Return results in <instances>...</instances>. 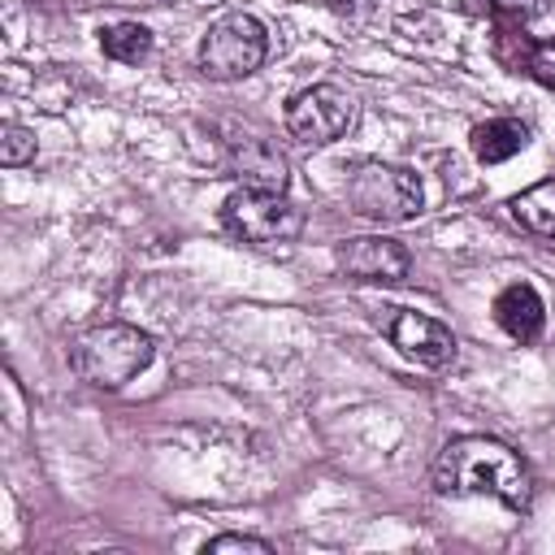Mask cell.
Wrapping results in <instances>:
<instances>
[{
	"label": "cell",
	"instance_id": "1",
	"mask_svg": "<svg viewBox=\"0 0 555 555\" xmlns=\"http://www.w3.org/2000/svg\"><path fill=\"white\" fill-rule=\"evenodd\" d=\"M434 486L442 494H490L512 512H525L533 499V477L525 460L490 434L451 438L434 460Z\"/></svg>",
	"mask_w": 555,
	"mask_h": 555
},
{
	"label": "cell",
	"instance_id": "2",
	"mask_svg": "<svg viewBox=\"0 0 555 555\" xmlns=\"http://www.w3.org/2000/svg\"><path fill=\"white\" fill-rule=\"evenodd\" d=\"M156 356V343L147 330L126 325V321H100L87 325L82 334H74L69 343V364L74 373L95 386V390H121L126 382H134Z\"/></svg>",
	"mask_w": 555,
	"mask_h": 555
},
{
	"label": "cell",
	"instance_id": "3",
	"mask_svg": "<svg viewBox=\"0 0 555 555\" xmlns=\"http://www.w3.org/2000/svg\"><path fill=\"white\" fill-rule=\"evenodd\" d=\"M347 204L364 221L399 225L421 212L425 195H421V178L412 169L390 165V160H360L347 173Z\"/></svg>",
	"mask_w": 555,
	"mask_h": 555
},
{
	"label": "cell",
	"instance_id": "4",
	"mask_svg": "<svg viewBox=\"0 0 555 555\" xmlns=\"http://www.w3.org/2000/svg\"><path fill=\"white\" fill-rule=\"evenodd\" d=\"M221 225L251 247H291L304 230V212L286 199V191L238 186L221 204Z\"/></svg>",
	"mask_w": 555,
	"mask_h": 555
},
{
	"label": "cell",
	"instance_id": "5",
	"mask_svg": "<svg viewBox=\"0 0 555 555\" xmlns=\"http://www.w3.org/2000/svg\"><path fill=\"white\" fill-rule=\"evenodd\" d=\"M269 56V35L251 13H221L199 39V69L212 82H238Z\"/></svg>",
	"mask_w": 555,
	"mask_h": 555
},
{
	"label": "cell",
	"instance_id": "6",
	"mask_svg": "<svg viewBox=\"0 0 555 555\" xmlns=\"http://www.w3.org/2000/svg\"><path fill=\"white\" fill-rule=\"evenodd\" d=\"M351 121H356V100L338 82H312V87L295 91L286 104V130H291V139H299L308 147H325V143L343 139L351 130Z\"/></svg>",
	"mask_w": 555,
	"mask_h": 555
},
{
	"label": "cell",
	"instance_id": "7",
	"mask_svg": "<svg viewBox=\"0 0 555 555\" xmlns=\"http://www.w3.org/2000/svg\"><path fill=\"white\" fill-rule=\"evenodd\" d=\"M386 338H390V347L403 360H412L421 369H447V364H455V334L442 321L425 317V312L395 308L390 321H386Z\"/></svg>",
	"mask_w": 555,
	"mask_h": 555
},
{
	"label": "cell",
	"instance_id": "8",
	"mask_svg": "<svg viewBox=\"0 0 555 555\" xmlns=\"http://www.w3.org/2000/svg\"><path fill=\"white\" fill-rule=\"evenodd\" d=\"M334 264L338 273L356 278V282H403L412 269V256L399 238H382V234H360L334 247Z\"/></svg>",
	"mask_w": 555,
	"mask_h": 555
},
{
	"label": "cell",
	"instance_id": "9",
	"mask_svg": "<svg viewBox=\"0 0 555 555\" xmlns=\"http://www.w3.org/2000/svg\"><path fill=\"white\" fill-rule=\"evenodd\" d=\"M230 169L243 186H256V191H286V182H291V165L278 152V143H269V139L230 143Z\"/></svg>",
	"mask_w": 555,
	"mask_h": 555
},
{
	"label": "cell",
	"instance_id": "10",
	"mask_svg": "<svg viewBox=\"0 0 555 555\" xmlns=\"http://www.w3.org/2000/svg\"><path fill=\"white\" fill-rule=\"evenodd\" d=\"M494 321H499V330L507 338L538 343L542 338V325H546V304H542V295L529 282H507L494 295Z\"/></svg>",
	"mask_w": 555,
	"mask_h": 555
},
{
	"label": "cell",
	"instance_id": "11",
	"mask_svg": "<svg viewBox=\"0 0 555 555\" xmlns=\"http://www.w3.org/2000/svg\"><path fill=\"white\" fill-rule=\"evenodd\" d=\"M525 143H529V126L516 121V117H490V121L473 126V134H468V147H473V156H477L481 165H503V160H512Z\"/></svg>",
	"mask_w": 555,
	"mask_h": 555
},
{
	"label": "cell",
	"instance_id": "12",
	"mask_svg": "<svg viewBox=\"0 0 555 555\" xmlns=\"http://www.w3.org/2000/svg\"><path fill=\"white\" fill-rule=\"evenodd\" d=\"M507 212L520 230L529 234H542V238H555V178H542L533 186H525L520 195L507 199Z\"/></svg>",
	"mask_w": 555,
	"mask_h": 555
},
{
	"label": "cell",
	"instance_id": "13",
	"mask_svg": "<svg viewBox=\"0 0 555 555\" xmlns=\"http://www.w3.org/2000/svg\"><path fill=\"white\" fill-rule=\"evenodd\" d=\"M100 48L117 65H139L152 52V30L143 22H113V26L100 30Z\"/></svg>",
	"mask_w": 555,
	"mask_h": 555
},
{
	"label": "cell",
	"instance_id": "14",
	"mask_svg": "<svg viewBox=\"0 0 555 555\" xmlns=\"http://www.w3.org/2000/svg\"><path fill=\"white\" fill-rule=\"evenodd\" d=\"M35 152H39L35 130H26V126H17V121H4V126H0V165H9V169L30 165Z\"/></svg>",
	"mask_w": 555,
	"mask_h": 555
},
{
	"label": "cell",
	"instance_id": "15",
	"mask_svg": "<svg viewBox=\"0 0 555 555\" xmlns=\"http://www.w3.org/2000/svg\"><path fill=\"white\" fill-rule=\"evenodd\" d=\"M525 69H529V78H533L538 87L555 91V39L533 43V48H529V56H525Z\"/></svg>",
	"mask_w": 555,
	"mask_h": 555
},
{
	"label": "cell",
	"instance_id": "16",
	"mask_svg": "<svg viewBox=\"0 0 555 555\" xmlns=\"http://www.w3.org/2000/svg\"><path fill=\"white\" fill-rule=\"evenodd\" d=\"M225 551H251V555H269L273 546L264 538H251V533H217L204 542V555H225Z\"/></svg>",
	"mask_w": 555,
	"mask_h": 555
},
{
	"label": "cell",
	"instance_id": "17",
	"mask_svg": "<svg viewBox=\"0 0 555 555\" xmlns=\"http://www.w3.org/2000/svg\"><path fill=\"white\" fill-rule=\"evenodd\" d=\"M490 4L503 9V13H516V17H533V13L546 9V0H490Z\"/></svg>",
	"mask_w": 555,
	"mask_h": 555
}]
</instances>
